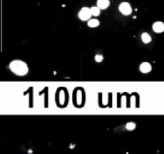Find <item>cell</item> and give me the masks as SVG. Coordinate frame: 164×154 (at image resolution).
<instances>
[{
	"mask_svg": "<svg viewBox=\"0 0 164 154\" xmlns=\"http://www.w3.org/2000/svg\"><path fill=\"white\" fill-rule=\"evenodd\" d=\"M9 69L12 73H15L16 76H26L28 73V67L25 62L19 61V60H15L9 64Z\"/></svg>",
	"mask_w": 164,
	"mask_h": 154,
	"instance_id": "cell-1",
	"label": "cell"
},
{
	"mask_svg": "<svg viewBox=\"0 0 164 154\" xmlns=\"http://www.w3.org/2000/svg\"><path fill=\"white\" fill-rule=\"evenodd\" d=\"M90 17H91V11L88 7H83L81 8L80 11H79V18L81 20H89Z\"/></svg>",
	"mask_w": 164,
	"mask_h": 154,
	"instance_id": "cell-2",
	"label": "cell"
},
{
	"mask_svg": "<svg viewBox=\"0 0 164 154\" xmlns=\"http://www.w3.org/2000/svg\"><path fill=\"white\" fill-rule=\"evenodd\" d=\"M119 11L122 15L128 16V15L132 14V7L128 2H122L119 5Z\"/></svg>",
	"mask_w": 164,
	"mask_h": 154,
	"instance_id": "cell-3",
	"label": "cell"
},
{
	"mask_svg": "<svg viewBox=\"0 0 164 154\" xmlns=\"http://www.w3.org/2000/svg\"><path fill=\"white\" fill-rule=\"evenodd\" d=\"M139 70H141L142 73H148L152 70V67H151V64L148 62H143L142 64L139 65Z\"/></svg>",
	"mask_w": 164,
	"mask_h": 154,
	"instance_id": "cell-4",
	"label": "cell"
},
{
	"mask_svg": "<svg viewBox=\"0 0 164 154\" xmlns=\"http://www.w3.org/2000/svg\"><path fill=\"white\" fill-rule=\"evenodd\" d=\"M153 31L155 33H163L164 32V24L162 22H156L153 24Z\"/></svg>",
	"mask_w": 164,
	"mask_h": 154,
	"instance_id": "cell-5",
	"label": "cell"
},
{
	"mask_svg": "<svg viewBox=\"0 0 164 154\" xmlns=\"http://www.w3.org/2000/svg\"><path fill=\"white\" fill-rule=\"evenodd\" d=\"M109 0H98L97 1V6L100 9H107L109 7Z\"/></svg>",
	"mask_w": 164,
	"mask_h": 154,
	"instance_id": "cell-6",
	"label": "cell"
},
{
	"mask_svg": "<svg viewBox=\"0 0 164 154\" xmlns=\"http://www.w3.org/2000/svg\"><path fill=\"white\" fill-rule=\"evenodd\" d=\"M141 38H142V42L145 43V44H148V43L151 42V35L147 33H143L142 34V36H141Z\"/></svg>",
	"mask_w": 164,
	"mask_h": 154,
	"instance_id": "cell-7",
	"label": "cell"
},
{
	"mask_svg": "<svg viewBox=\"0 0 164 154\" xmlns=\"http://www.w3.org/2000/svg\"><path fill=\"white\" fill-rule=\"evenodd\" d=\"M88 26L91 28L98 27V26H99V20L98 19H89L88 20Z\"/></svg>",
	"mask_w": 164,
	"mask_h": 154,
	"instance_id": "cell-8",
	"label": "cell"
},
{
	"mask_svg": "<svg viewBox=\"0 0 164 154\" xmlns=\"http://www.w3.org/2000/svg\"><path fill=\"white\" fill-rule=\"evenodd\" d=\"M100 10L101 9L99 8V7H91V9H90V11H91V15L92 16H99V15H100Z\"/></svg>",
	"mask_w": 164,
	"mask_h": 154,
	"instance_id": "cell-9",
	"label": "cell"
},
{
	"mask_svg": "<svg viewBox=\"0 0 164 154\" xmlns=\"http://www.w3.org/2000/svg\"><path fill=\"white\" fill-rule=\"evenodd\" d=\"M126 128H127L128 131H133V129L135 128V124H134V123H128L127 125H126Z\"/></svg>",
	"mask_w": 164,
	"mask_h": 154,
	"instance_id": "cell-10",
	"label": "cell"
},
{
	"mask_svg": "<svg viewBox=\"0 0 164 154\" xmlns=\"http://www.w3.org/2000/svg\"><path fill=\"white\" fill-rule=\"evenodd\" d=\"M95 60H96L97 62H101V61H102V56L98 54V55H96V59H95Z\"/></svg>",
	"mask_w": 164,
	"mask_h": 154,
	"instance_id": "cell-11",
	"label": "cell"
}]
</instances>
